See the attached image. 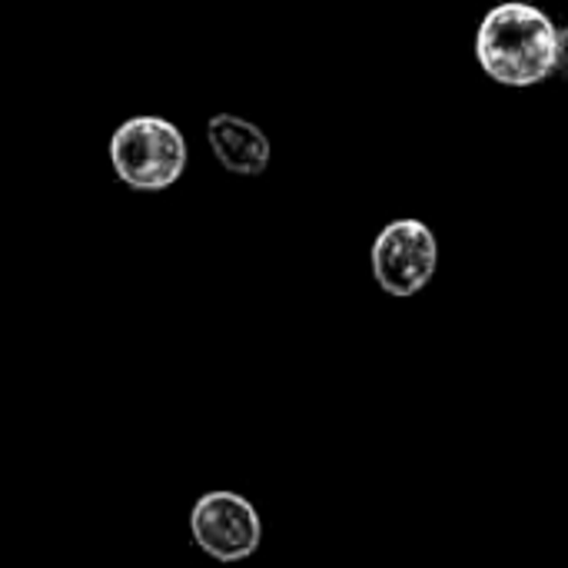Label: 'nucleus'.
<instances>
[{
	"mask_svg": "<svg viewBox=\"0 0 568 568\" xmlns=\"http://www.w3.org/2000/svg\"><path fill=\"white\" fill-rule=\"evenodd\" d=\"M476 60L503 87H536L559 70V27L532 3H496L479 20Z\"/></svg>",
	"mask_w": 568,
	"mask_h": 568,
	"instance_id": "f257e3e1",
	"label": "nucleus"
},
{
	"mask_svg": "<svg viewBox=\"0 0 568 568\" xmlns=\"http://www.w3.org/2000/svg\"><path fill=\"white\" fill-rule=\"evenodd\" d=\"M186 160V140L166 116H130L110 136L113 173L140 193L170 190L183 176Z\"/></svg>",
	"mask_w": 568,
	"mask_h": 568,
	"instance_id": "f03ea898",
	"label": "nucleus"
},
{
	"mask_svg": "<svg viewBox=\"0 0 568 568\" xmlns=\"http://www.w3.org/2000/svg\"><path fill=\"white\" fill-rule=\"evenodd\" d=\"M369 263L383 293L409 300L433 283L439 266V243L423 220H393L373 240Z\"/></svg>",
	"mask_w": 568,
	"mask_h": 568,
	"instance_id": "7ed1b4c3",
	"label": "nucleus"
},
{
	"mask_svg": "<svg viewBox=\"0 0 568 568\" xmlns=\"http://www.w3.org/2000/svg\"><path fill=\"white\" fill-rule=\"evenodd\" d=\"M193 542L216 562H243L263 542V523L250 499L216 489L196 499L190 513Z\"/></svg>",
	"mask_w": 568,
	"mask_h": 568,
	"instance_id": "20e7f679",
	"label": "nucleus"
},
{
	"mask_svg": "<svg viewBox=\"0 0 568 568\" xmlns=\"http://www.w3.org/2000/svg\"><path fill=\"white\" fill-rule=\"evenodd\" d=\"M206 140H210V150L220 160V166L233 176H263L270 170V160H273L270 136L256 123H250L236 113L210 116Z\"/></svg>",
	"mask_w": 568,
	"mask_h": 568,
	"instance_id": "39448f33",
	"label": "nucleus"
},
{
	"mask_svg": "<svg viewBox=\"0 0 568 568\" xmlns=\"http://www.w3.org/2000/svg\"><path fill=\"white\" fill-rule=\"evenodd\" d=\"M559 73L568 77V27L559 30Z\"/></svg>",
	"mask_w": 568,
	"mask_h": 568,
	"instance_id": "423d86ee",
	"label": "nucleus"
}]
</instances>
